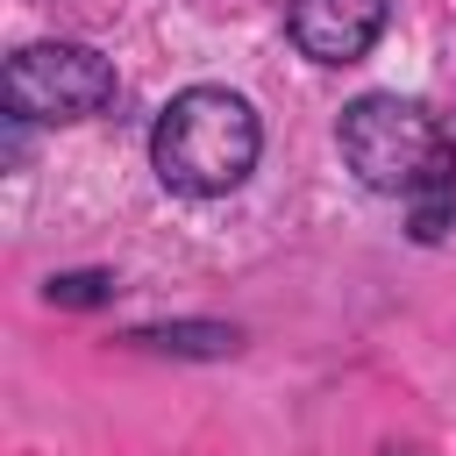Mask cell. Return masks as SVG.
Returning <instances> with one entry per match:
<instances>
[{
	"label": "cell",
	"instance_id": "obj_3",
	"mask_svg": "<svg viewBox=\"0 0 456 456\" xmlns=\"http://www.w3.org/2000/svg\"><path fill=\"white\" fill-rule=\"evenodd\" d=\"M0 93L14 121H93L114 107V64L86 43H28L7 57Z\"/></svg>",
	"mask_w": 456,
	"mask_h": 456
},
{
	"label": "cell",
	"instance_id": "obj_1",
	"mask_svg": "<svg viewBox=\"0 0 456 456\" xmlns=\"http://www.w3.org/2000/svg\"><path fill=\"white\" fill-rule=\"evenodd\" d=\"M256 150H264V128H256V107L228 86H185L157 128H150V164L171 192H192V200H214V192H235L249 171H256Z\"/></svg>",
	"mask_w": 456,
	"mask_h": 456
},
{
	"label": "cell",
	"instance_id": "obj_4",
	"mask_svg": "<svg viewBox=\"0 0 456 456\" xmlns=\"http://www.w3.org/2000/svg\"><path fill=\"white\" fill-rule=\"evenodd\" d=\"M392 0H292L285 28L314 64H356L378 36H385Z\"/></svg>",
	"mask_w": 456,
	"mask_h": 456
},
{
	"label": "cell",
	"instance_id": "obj_5",
	"mask_svg": "<svg viewBox=\"0 0 456 456\" xmlns=\"http://www.w3.org/2000/svg\"><path fill=\"white\" fill-rule=\"evenodd\" d=\"M128 342H142V349H171V356H228L242 335L221 328V321H178V328H135Z\"/></svg>",
	"mask_w": 456,
	"mask_h": 456
},
{
	"label": "cell",
	"instance_id": "obj_2",
	"mask_svg": "<svg viewBox=\"0 0 456 456\" xmlns=\"http://www.w3.org/2000/svg\"><path fill=\"white\" fill-rule=\"evenodd\" d=\"M342 164L370 185V192H399L413 200L420 178L435 171L442 142H449V121L428 107V100H406V93H363L342 107Z\"/></svg>",
	"mask_w": 456,
	"mask_h": 456
},
{
	"label": "cell",
	"instance_id": "obj_6",
	"mask_svg": "<svg viewBox=\"0 0 456 456\" xmlns=\"http://www.w3.org/2000/svg\"><path fill=\"white\" fill-rule=\"evenodd\" d=\"M50 299L57 306H100V299H114V278L107 271H64V278H50Z\"/></svg>",
	"mask_w": 456,
	"mask_h": 456
},
{
	"label": "cell",
	"instance_id": "obj_7",
	"mask_svg": "<svg viewBox=\"0 0 456 456\" xmlns=\"http://www.w3.org/2000/svg\"><path fill=\"white\" fill-rule=\"evenodd\" d=\"M385 456H428V449H420V442H392Z\"/></svg>",
	"mask_w": 456,
	"mask_h": 456
}]
</instances>
